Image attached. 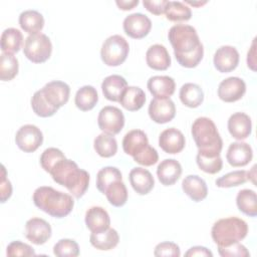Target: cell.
<instances>
[{"mask_svg":"<svg viewBox=\"0 0 257 257\" xmlns=\"http://www.w3.org/2000/svg\"><path fill=\"white\" fill-rule=\"evenodd\" d=\"M178 63L186 68L196 67L204 55V47L197 30L188 24H176L168 32Z\"/></svg>","mask_w":257,"mask_h":257,"instance_id":"obj_1","label":"cell"},{"mask_svg":"<svg viewBox=\"0 0 257 257\" xmlns=\"http://www.w3.org/2000/svg\"><path fill=\"white\" fill-rule=\"evenodd\" d=\"M55 183L65 187L76 199H80L89 185V174L65 157L56 162L49 173Z\"/></svg>","mask_w":257,"mask_h":257,"instance_id":"obj_2","label":"cell"},{"mask_svg":"<svg viewBox=\"0 0 257 257\" xmlns=\"http://www.w3.org/2000/svg\"><path fill=\"white\" fill-rule=\"evenodd\" d=\"M32 200L39 210L54 218L67 216L74 206V201L70 195L49 186L38 187L33 193Z\"/></svg>","mask_w":257,"mask_h":257,"instance_id":"obj_3","label":"cell"},{"mask_svg":"<svg viewBox=\"0 0 257 257\" xmlns=\"http://www.w3.org/2000/svg\"><path fill=\"white\" fill-rule=\"evenodd\" d=\"M191 133L198 148V154L208 157L220 156L223 141L214 121L206 116L195 119Z\"/></svg>","mask_w":257,"mask_h":257,"instance_id":"obj_4","label":"cell"},{"mask_svg":"<svg viewBox=\"0 0 257 257\" xmlns=\"http://www.w3.org/2000/svg\"><path fill=\"white\" fill-rule=\"evenodd\" d=\"M122 149L136 163L145 167L153 166L159 160L158 152L150 146L148 137L142 130H132L126 133L122 140Z\"/></svg>","mask_w":257,"mask_h":257,"instance_id":"obj_5","label":"cell"},{"mask_svg":"<svg viewBox=\"0 0 257 257\" xmlns=\"http://www.w3.org/2000/svg\"><path fill=\"white\" fill-rule=\"evenodd\" d=\"M248 233L247 223L238 217H228L218 220L211 229V236L217 246H225L240 242Z\"/></svg>","mask_w":257,"mask_h":257,"instance_id":"obj_6","label":"cell"},{"mask_svg":"<svg viewBox=\"0 0 257 257\" xmlns=\"http://www.w3.org/2000/svg\"><path fill=\"white\" fill-rule=\"evenodd\" d=\"M128 52V42L122 36L114 34L103 41L100 49V57L105 65L118 66L125 61Z\"/></svg>","mask_w":257,"mask_h":257,"instance_id":"obj_7","label":"cell"},{"mask_svg":"<svg viewBox=\"0 0 257 257\" xmlns=\"http://www.w3.org/2000/svg\"><path fill=\"white\" fill-rule=\"evenodd\" d=\"M52 52V43L43 33L28 35L25 38L23 53L33 63H43L49 59Z\"/></svg>","mask_w":257,"mask_h":257,"instance_id":"obj_8","label":"cell"},{"mask_svg":"<svg viewBox=\"0 0 257 257\" xmlns=\"http://www.w3.org/2000/svg\"><path fill=\"white\" fill-rule=\"evenodd\" d=\"M97 124L103 133L114 136L123 128L124 115L118 107L106 105L98 112Z\"/></svg>","mask_w":257,"mask_h":257,"instance_id":"obj_9","label":"cell"},{"mask_svg":"<svg viewBox=\"0 0 257 257\" xmlns=\"http://www.w3.org/2000/svg\"><path fill=\"white\" fill-rule=\"evenodd\" d=\"M15 143L24 153H33L43 143L42 132L34 124H24L17 131Z\"/></svg>","mask_w":257,"mask_h":257,"instance_id":"obj_10","label":"cell"},{"mask_svg":"<svg viewBox=\"0 0 257 257\" xmlns=\"http://www.w3.org/2000/svg\"><path fill=\"white\" fill-rule=\"evenodd\" d=\"M44 99L54 108L58 109L63 106L69 99L70 87L69 85L60 80H52L47 82L40 89Z\"/></svg>","mask_w":257,"mask_h":257,"instance_id":"obj_11","label":"cell"},{"mask_svg":"<svg viewBox=\"0 0 257 257\" xmlns=\"http://www.w3.org/2000/svg\"><path fill=\"white\" fill-rule=\"evenodd\" d=\"M122 27L125 34L131 38L142 39L151 31L152 21L145 14L133 13L124 18Z\"/></svg>","mask_w":257,"mask_h":257,"instance_id":"obj_12","label":"cell"},{"mask_svg":"<svg viewBox=\"0 0 257 257\" xmlns=\"http://www.w3.org/2000/svg\"><path fill=\"white\" fill-rule=\"evenodd\" d=\"M246 92L245 81L237 76L222 80L218 86V96L225 102H234L243 97Z\"/></svg>","mask_w":257,"mask_h":257,"instance_id":"obj_13","label":"cell"},{"mask_svg":"<svg viewBox=\"0 0 257 257\" xmlns=\"http://www.w3.org/2000/svg\"><path fill=\"white\" fill-rule=\"evenodd\" d=\"M148 112L153 121L167 123L175 117L176 106L171 98H154L150 102Z\"/></svg>","mask_w":257,"mask_h":257,"instance_id":"obj_14","label":"cell"},{"mask_svg":"<svg viewBox=\"0 0 257 257\" xmlns=\"http://www.w3.org/2000/svg\"><path fill=\"white\" fill-rule=\"evenodd\" d=\"M50 224L41 218H31L25 224V237L35 245H42L51 237Z\"/></svg>","mask_w":257,"mask_h":257,"instance_id":"obj_15","label":"cell"},{"mask_svg":"<svg viewBox=\"0 0 257 257\" xmlns=\"http://www.w3.org/2000/svg\"><path fill=\"white\" fill-rule=\"evenodd\" d=\"M239 58V52L234 46L223 45L216 50L213 63L219 72L227 73L238 66Z\"/></svg>","mask_w":257,"mask_h":257,"instance_id":"obj_16","label":"cell"},{"mask_svg":"<svg viewBox=\"0 0 257 257\" xmlns=\"http://www.w3.org/2000/svg\"><path fill=\"white\" fill-rule=\"evenodd\" d=\"M186 145V140L181 131L169 127L163 131L159 137V146L167 154L175 155L181 153Z\"/></svg>","mask_w":257,"mask_h":257,"instance_id":"obj_17","label":"cell"},{"mask_svg":"<svg viewBox=\"0 0 257 257\" xmlns=\"http://www.w3.org/2000/svg\"><path fill=\"white\" fill-rule=\"evenodd\" d=\"M253 158V151L249 144L243 142H235L230 144L226 159L232 167H244L248 165Z\"/></svg>","mask_w":257,"mask_h":257,"instance_id":"obj_18","label":"cell"},{"mask_svg":"<svg viewBox=\"0 0 257 257\" xmlns=\"http://www.w3.org/2000/svg\"><path fill=\"white\" fill-rule=\"evenodd\" d=\"M148 89L155 98H170L175 92L176 82L168 75H155L149 78Z\"/></svg>","mask_w":257,"mask_h":257,"instance_id":"obj_19","label":"cell"},{"mask_svg":"<svg viewBox=\"0 0 257 257\" xmlns=\"http://www.w3.org/2000/svg\"><path fill=\"white\" fill-rule=\"evenodd\" d=\"M227 125L230 135L238 141L247 139L252 132L251 118L244 112H235L231 114Z\"/></svg>","mask_w":257,"mask_h":257,"instance_id":"obj_20","label":"cell"},{"mask_svg":"<svg viewBox=\"0 0 257 257\" xmlns=\"http://www.w3.org/2000/svg\"><path fill=\"white\" fill-rule=\"evenodd\" d=\"M128 179L133 189L139 195L149 194L155 186V180L151 172L141 167L132 169Z\"/></svg>","mask_w":257,"mask_h":257,"instance_id":"obj_21","label":"cell"},{"mask_svg":"<svg viewBox=\"0 0 257 257\" xmlns=\"http://www.w3.org/2000/svg\"><path fill=\"white\" fill-rule=\"evenodd\" d=\"M85 225L91 233H98L109 228L110 218L105 209L99 206L90 207L85 213Z\"/></svg>","mask_w":257,"mask_h":257,"instance_id":"obj_22","label":"cell"},{"mask_svg":"<svg viewBox=\"0 0 257 257\" xmlns=\"http://www.w3.org/2000/svg\"><path fill=\"white\" fill-rule=\"evenodd\" d=\"M182 175V166L175 159H166L162 161L157 168V176L164 186L174 185Z\"/></svg>","mask_w":257,"mask_h":257,"instance_id":"obj_23","label":"cell"},{"mask_svg":"<svg viewBox=\"0 0 257 257\" xmlns=\"http://www.w3.org/2000/svg\"><path fill=\"white\" fill-rule=\"evenodd\" d=\"M184 193L194 202H201L208 195L206 182L198 175H189L182 182Z\"/></svg>","mask_w":257,"mask_h":257,"instance_id":"obj_24","label":"cell"},{"mask_svg":"<svg viewBox=\"0 0 257 257\" xmlns=\"http://www.w3.org/2000/svg\"><path fill=\"white\" fill-rule=\"evenodd\" d=\"M146 61L152 69L166 70L171 65V56L164 45L154 44L147 50Z\"/></svg>","mask_w":257,"mask_h":257,"instance_id":"obj_25","label":"cell"},{"mask_svg":"<svg viewBox=\"0 0 257 257\" xmlns=\"http://www.w3.org/2000/svg\"><path fill=\"white\" fill-rule=\"evenodd\" d=\"M127 87L124 77L112 74L106 76L101 83V90L104 97L110 101H119L122 92Z\"/></svg>","mask_w":257,"mask_h":257,"instance_id":"obj_26","label":"cell"},{"mask_svg":"<svg viewBox=\"0 0 257 257\" xmlns=\"http://www.w3.org/2000/svg\"><path fill=\"white\" fill-rule=\"evenodd\" d=\"M128 111L141 109L146 102V93L139 86H127L118 101Z\"/></svg>","mask_w":257,"mask_h":257,"instance_id":"obj_27","label":"cell"},{"mask_svg":"<svg viewBox=\"0 0 257 257\" xmlns=\"http://www.w3.org/2000/svg\"><path fill=\"white\" fill-rule=\"evenodd\" d=\"M89 241L94 248L102 251H108L118 244L119 236L115 229L107 228L106 230L98 233H91Z\"/></svg>","mask_w":257,"mask_h":257,"instance_id":"obj_28","label":"cell"},{"mask_svg":"<svg viewBox=\"0 0 257 257\" xmlns=\"http://www.w3.org/2000/svg\"><path fill=\"white\" fill-rule=\"evenodd\" d=\"M19 25L29 35L38 34L44 26V18L36 10H25L19 15Z\"/></svg>","mask_w":257,"mask_h":257,"instance_id":"obj_29","label":"cell"},{"mask_svg":"<svg viewBox=\"0 0 257 257\" xmlns=\"http://www.w3.org/2000/svg\"><path fill=\"white\" fill-rule=\"evenodd\" d=\"M182 103L188 107L195 108L202 104L204 100V92L200 85L188 82L182 85L179 93Z\"/></svg>","mask_w":257,"mask_h":257,"instance_id":"obj_30","label":"cell"},{"mask_svg":"<svg viewBox=\"0 0 257 257\" xmlns=\"http://www.w3.org/2000/svg\"><path fill=\"white\" fill-rule=\"evenodd\" d=\"M98 101V94L96 89L91 85H84L80 87L74 97L75 105L81 111L91 110Z\"/></svg>","mask_w":257,"mask_h":257,"instance_id":"obj_31","label":"cell"},{"mask_svg":"<svg viewBox=\"0 0 257 257\" xmlns=\"http://www.w3.org/2000/svg\"><path fill=\"white\" fill-rule=\"evenodd\" d=\"M22 42L23 35L19 29L7 28L1 35V50L3 53H16L20 50Z\"/></svg>","mask_w":257,"mask_h":257,"instance_id":"obj_32","label":"cell"},{"mask_svg":"<svg viewBox=\"0 0 257 257\" xmlns=\"http://www.w3.org/2000/svg\"><path fill=\"white\" fill-rule=\"evenodd\" d=\"M236 204L243 214L249 217L257 215V196L253 190L243 189L239 191L236 197Z\"/></svg>","mask_w":257,"mask_h":257,"instance_id":"obj_33","label":"cell"},{"mask_svg":"<svg viewBox=\"0 0 257 257\" xmlns=\"http://www.w3.org/2000/svg\"><path fill=\"white\" fill-rule=\"evenodd\" d=\"M93 148L98 156L102 158H110L117 152V143L113 136L102 133L94 139Z\"/></svg>","mask_w":257,"mask_h":257,"instance_id":"obj_34","label":"cell"},{"mask_svg":"<svg viewBox=\"0 0 257 257\" xmlns=\"http://www.w3.org/2000/svg\"><path fill=\"white\" fill-rule=\"evenodd\" d=\"M107 201L114 207H121L127 201V190L122 180L111 183L104 191Z\"/></svg>","mask_w":257,"mask_h":257,"instance_id":"obj_35","label":"cell"},{"mask_svg":"<svg viewBox=\"0 0 257 257\" xmlns=\"http://www.w3.org/2000/svg\"><path fill=\"white\" fill-rule=\"evenodd\" d=\"M166 18L173 22L188 21L192 17L191 8L180 1H169L165 8Z\"/></svg>","mask_w":257,"mask_h":257,"instance_id":"obj_36","label":"cell"},{"mask_svg":"<svg viewBox=\"0 0 257 257\" xmlns=\"http://www.w3.org/2000/svg\"><path fill=\"white\" fill-rule=\"evenodd\" d=\"M19 64L13 54L3 53L0 55V79L2 81L12 80L18 73Z\"/></svg>","mask_w":257,"mask_h":257,"instance_id":"obj_37","label":"cell"},{"mask_svg":"<svg viewBox=\"0 0 257 257\" xmlns=\"http://www.w3.org/2000/svg\"><path fill=\"white\" fill-rule=\"evenodd\" d=\"M122 180L120 171L115 167H104L100 169L96 175V188L100 193H104L105 189L113 182Z\"/></svg>","mask_w":257,"mask_h":257,"instance_id":"obj_38","label":"cell"},{"mask_svg":"<svg viewBox=\"0 0 257 257\" xmlns=\"http://www.w3.org/2000/svg\"><path fill=\"white\" fill-rule=\"evenodd\" d=\"M247 181V172L245 170H237L220 177L216 180L215 184L219 188H231L243 185Z\"/></svg>","mask_w":257,"mask_h":257,"instance_id":"obj_39","label":"cell"},{"mask_svg":"<svg viewBox=\"0 0 257 257\" xmlns=\"http://www.w3.org/2000/svg\"><path fill=\"white\" fill-rule=\"evenodd\" d=\"M31 107L35 114L40 117L52 116L58 109L52 107L43 97L40 89L35 91L31 98Z\"/></svg>","mask_w":257,"mask_h":257,"instance_id":"obj_40","label":"cell"},{"mask_svg":"<svg viewBox=\"0 0 257 257\" xmlns=\"http://www.w3.org/2000/svg\"><path fill=\"white\" fill-rule=\"evenodd\" d=\"M196 162L198 167L205 173L217 174L222 170L223 161L220 156L208 157L198 154L196 157Z\"/></svg>","mask_w":257,"mask_h":257,"instance_id":"obj_41","label":"cell"},{"mask_svg":"<svg viewBox=\"0 0 257 257\" xmlns=\"http://www.w3.org/2000/svg\"><path fill=\"white\" fill-rule=\"evenodd\" d=\"M53 253L57 257H76L79 255V246L74 240L61 239L53 246Z\"/></svg>","mask_w":257,"mask_h":257,"instance_id":"obj_42","label":"cell"},{"mask_svg":"<svg viewBox=\"0 0 257 257\" xmlns=\"http://www.w3.org/2000/svg\"><path fill=\"white\" fill-rule=\"evenodd\" d=\"M64 157H65L64 154L59 149L48 148L43 151V153L40 156L39 161H40V165H41L42 169L45 172L49 173V171L56 164V162Z\"/></svg>","mask_w":257,"mask_h":257,"instance_id":"obj_43","label":"cell"},{"mask_svg":"<svg viewBox=\"0 0 257 257\" xmlns=\"http://www.w3.org/2000/svg\"><path fill=\"white\" fill-rule=\"evenodd\" d=\"M218 252L222 257H248L250 256L247 248L240 242L231 243L225 246H218Z\"/></svg>","mask_w":257,"mask_h":257,"instance_id":"obj_44","label":"cell"},{"mask_svg":"<svg viewBox=\"0 0 257 257\" xmlns=\"http://www.w3.org/2000/svg\"><path fill=\"white\" fill-rule=\"evenodd\" d=\"M6 255L9 257L14 256H35L34 249L26 243L21 241H13L6 248Z\"/></svg>","mask_w":257,"mask_h":257,"instance_id":"obj_45","label":"cell"},{"mask_svg":"<svg viewBox=\"0 0 257 257\" xmlns=\"http://www.w3.org/2000/svg\"><path fill=\"white\" fill-rule=\"evenodd\" d=\"M154 255L157 257H179L181 256L180 247L174 242H161L159 243L154 250Z\"/></svg>","mask_w":257,"mask_h":257,"instance_id":"obj_46","label":"cell"},{"mask_svg":"<svg viewBox=\"0 0 257 257\" xmlns=\"http://www.w3.org/2000/svg\"><path fill=\"white\" fill-rule=\"evenodd\" d=\"M169 1L167 0H144V7L155 15H161L165 13V8Z\"/></svg>","mask_w":257,"mask_h":257,"instance_id":"obj_47","label":"cell"},{"mask_svg":"<svg viewBox=\"0 0 257 257\" xmlns=\"http://www.w3.org/2000/svg\"><path fill=\"white\" fill-rule=\"evenodd\" d=\"M12 195V185L10 181L6 178V170L2 165V175H1V183H0V196L1 203H5Z\"/></svg>","mask_w":257,"mask_h":257,"instance_id":"obj_48","label":"cell"},{"mask_svg":"<svg viewBox=\"0 0 257 257\" xmlns=\"http://www.w3.org/2000/svg\"><path fill=\"white\" fill-rule=\"evenodd\" d=\"M186 257H194V256H201V257H212L213 253L206 247L203 246H194L190 248L186 253Z\"/></svg>","mask_w":257,"mask_h":257,"instance_id":"obj_49","label":"cell"},{"mask_svg":"<svg viewBox=\"0 0 257 257\" xmlns=\"http://www.w3.org/2000/svg\"><path fill=\"white\" fill-rule=\"evenodd\" d=\"M255 40L256 38L253 39V42H252V45L247 53V65L250 69H252L253 71L256 70V58H255V55H256V50H255Z\"/></svg>","mask_w":257,"mask_h":257,"instance_id":"obj_50","label":"cell"},{"mask_svg":"<svg viewBox=\"0 0 257 257\" xmlns=\"http://www.w3.org/2000/svg\"><path fill=\"white\" fill-rule=\"evenodd\" d=\"M115 4L117 5V7L119 9L126 11V10H132L136 6H138L139 0H130V1H126V0H116Z\"/></svg>","mask_w":257,"mask_h":257,"instance_id":"obj_51","label":"cell"},{"mask_svg":"<svg viewBox=\"0 0 257 257\" xmlns=\"http://www.w3.org/2000/svg\"><path fill=\"white\" fill-rule=\"evenodd\" d=\"M185 4H189L191 6H195V7H199V6H202L204 4L207 3V1H203V2H194V1H185L184 2Z\"/></svg>","mask_w":257,"mask_h":257,"instance_id":"obj_52","label":"cell"}]
</instances>
